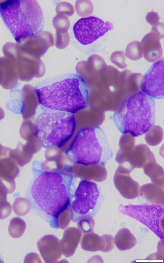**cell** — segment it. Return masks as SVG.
I'll return each mask as SVG.
<instances>
[{"label":"cell","mask_w":164,"mask_h":263,"mask_svg":"<svg viewBox=\"0 0 164 263\" xmlns=\"http://www.w3.org/2000/svg\"><path fill=\"white\" fill-rule=\"evenodd\" d=\"M155 111L154 99L139 91L128 97L110 118L122 134L138 137L154 125Z\"/></svg>","instance_id":"4"},{"label":"cell","mask_w":164,"mask_h":263,"mask_svg":"<svg viewBox=\"0 0 164 263\" xmlns=\"http://www.w3.org/2000/svg\"><path fill=\"white\" fill-rule=\"evenodd\" d=\"M32 178L26 197L32 212L46 222L50 227L60 228L58 218L69 205L76 176L62 171H48L42 161H34Z\"/></svg>","instance_id":"1"},{"label":"cell","mask_w":164,"mask_h":263,"mask_svg":"<svg viewBox=\"0 0 164 263\" xmlns=\"http://www.w3.org/2000/svg\"><path fill=\"white\" fill-rule=\"evenodd\" d=\"M164 58L151 66L142 78L141 92L152 99L164 98Z\"/></svg>","instance_id":"10"},{"label":"cell","mask_w":164,"mask_h":263,"mask_svg":"<svg viewBox=\"0 0 164 263\" xmlns=\"http://www.w3.org/2000/svg\"><path fill=\"white\" fill-rule=\"evenodd\" d=\"M114 28L112 22L90 16L79 19L73 26V32L75 38L80 44L87 45Z\"/></svg>","instance_id":"9"},{"label":"cell","mask_w":164,"mask_h":263,"mask_svg":"<svg viewBox=\"0 0 164 263\" xmlns=\"http://www.w3.org/2000/svg\"><path fill=\"white\" fill-rule=\"evenodd\" d=\"M76 126L74 114L61 111H43L36 119L34 135L42 147L60 148L72 137Z\"/></svg>","instance_id":"6"},{"label":"cell","mask_w":164,"mask_h":263,"mask_svg":"<svg viewBox=\"0 0 164 263\" xmlns=\"http://www.w3.org/2000/svg\"><path fill=\"white\" fill-rule=\"evenodd\" d=\"M118 211L142 223L160 239H164L163 204L120 205Z\"/></svg>","instance_id":"8"},{"label":"cell","mask_w":164,"mask_h":263,"mask_svg":"<svg viewBox=\"0 0 164 263\" xmlns=\"http://www.w3.org/2000/svg\"><path fill=\"white\" fill-rule=\"evenodd\" d=\"M64 154L74 163L85 166H104L113 156L106 135L98 126L81 129Z\"/></svg>","instance_id":"5"},{"label":"cell","mask_w":164,"mask_h":263,"mask_svg":"<svg viewBox=\"0 0 164 263\" xmlns=\"http://www.w3.org/2000/svg\"><path fill=\"white\" fill-rule=\"evenodd\" d=\"M141 46L140 42H132L128 44L126 49V53L132 52L128 57L133 60H136L142 57Z\"/></svg>","instance_id":"11"},{"label":"cell","mask_w":164,"mask_h":263,"mask_svg":"<svg viewBox=\"0 0 164 263\" xmlns=\"http://www.w3.org/2000/svg\"><path fill=\"white\" fill-rule=\"evenodd\" d=\"M110 60L112 63L117 65L120 68H124L126 67L125 63V54L122 52H114L112 54Z\"/></svg>","instance_id":"12"},{"label":"cell","mask_w":164,"mask_h":263,"mask_svg":"<svg viewBox=\"0 0 164 263\" xmlns=\"http://www.w3.org/2000/svg\"><path fill=\"white\" fill-rule=\"evenodd\" d=\"M0 16L18 44L28 38L36 37L44 28V14L36 0L0 2Z\"/></svg>","instance_id":"3"},{"label":"cell","mask_w":164,"mask_h":263,"mask_svg":"<svg viewBox=\"0 0 164 263\" xmlns=\"http://www.w3.org/2000/svg\"><path fill=\"white\" fill-rule=\"evenodd\" d=\"M34 90L43 111L74 114L87 108L88 90L84 79L74 73H64L45 79Z\"/></svg>","instance_id":"2"},{"label":"cell","mask_w":164,"mask_h":263,"mask_svg":"<svg viewBox=\"0 0 164 263\" xmlns=\"http://www.w3.org/2000/svg\"><path fill=\"white\" fill-rule=\"evenodd\" d=\"M104 200L101 189L94 182L81 179L72 190L69 204L71 220L74 222L88 217L94 216Z\"/></svg>","instance_id":"7"}]
</instances>
